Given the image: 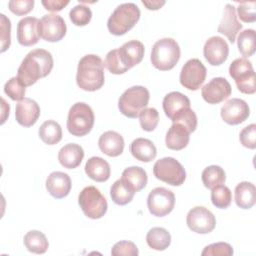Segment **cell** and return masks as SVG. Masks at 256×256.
I'll list each match as a JSON object with an SVG mask.
<instances>
[{
    "label": "cell",
    "instance_id": "6da1fadb",
    "mask_svg": "<svg viewBox=\"0 0 256 256\" xmlns=\"http://www.w3.org/2000/svg\"><path fill=\"white\" fill-rule=\"evenodd\" d=\"M53 68V57L50 52L44 49L30 51L21 62L17 78L24 86L35 84L40 78L46 77Z\"/></svg>",
    "mask_w": 256,
    "mask_h": 256
},
{
    "label": "cell",
    "instance_id": "7a4b0ae2",
    "mask_svg": "<svg viewBox=\"0 0 256 256\" xmlns=\"http://www.w3.org/2000/svg\"><path fill=\"white\" fill-rule=\"evenodd\" d=\"M104 63L94 54L82 57L78 63L76 82L79 88L85 91H96L104 85Z\"/></svg>",
    "mask_w": 256,
    "mask_h": 256
},
{
    "label": "cell",
    "instance_id": "3957f363",
    "mask_svg": "<svg viewBox=\"0 0 256 256\" xmlns=\"http://www.w3.org/2000/svg\"><path fill=\"white\" fill-rule=\"evenodd\" d=\"M140 9L134 3H123L118 5L107 21L109 32L116 36L124 35L140 19Z\"/></svg>",
    "mask_w": 256,
    "mask_h": 256
},
{
    "label": "cell",
    "instance_id": "277c9868",
    "mask_svg": "<svg viewBox=\"0 0 256 256\" xmlns=\"http://www.w3.org/2000/svg\"><path fill=\"white\" fill-rule=\"evenodd\" d=\"M180 47L172 38H162L156 41L151 51L152 65L161 71H168L175 67L180 59Z\"/></svg>",
    "mask_w": 256,
    "mask_h": 256
},
{
    "label": "cell",
    "instance_id": "5b68a950",
    "mask_svg": "<svg viewBox=\"0 0 256 256\" xmlns=\"http://www.w3.org/2000/svg\"><path fill=\"white\" fill-rule=\"evenodd\" d=\"M150 94L143 86H132L125 90L118 100L120 112L128 118H137L149 102Z\"/></svg>",
    "mask_w": 256,
    "mask_h": 256
},
{
    "label": "cell",
    "instance_id": "8992f818",
    "mask_svg": "<svg viewBox=\"0 0 256 256\" xmlns=\"http://www.w3.org/2000/svg\"><path fill=\"white\" fill-rule=\"evenodd\" d=\"M94 119L95 117L91 107L84 102H77L69 110L67 129L73 136H85L92 130Z\"/></svg>",
    "mask_w": 256,
    "mask_h": 256
},
{
    "label": "cell",
    "instance_id": "52a82bcc",
    "mask_svg": "<svg viewBox=\"0 0 256 256\" xmlns=\"http://www.w3.org/2000/svg\"><path fill=\"white\" fill-rule=\"evenodd\" d=\"M78 203L85 216L90 219H100L106 214L108 208L105 197L94 186L82 189L78 196Z\"/></svg>",
    "mask_w": 256,
    "mask_h": 256
},
{
    "label": "cell",
    "instance_id": "ba28073f",
    "mask_svg": "<svg viewBox=\"0 0 256 256\" xmlns=\"http://www.w3.org/2000/svg\"><path fill=\"white\" fill-rule=\"evenodd\" d=\"M229 74L235 80L238 90L244 94L256 91L255 72L252 63L245 57L235 59L229 66Z\"/></svg>",
    "mask_w": 256,
    "mask_h": 256
},
{
    "label": "cell",
    "instance_id": "9c48e42d",
    "mask_svg": "<svg viewBox=\"0 0 256 256\" xmlns=\"http://www.w3.org/2000/svg\"><path fill=\"white\" fill-rule=\"evenodd\" d=\"M154 176L172 186H180L186 179L184 167L173 157H164L157 160L153 166Z\"/></svg>",
    "mask_w": 256,
    "mask_h": 256
},
{
    "label": "cell",
    "instance_id": "30bf717a",
    "mask_svg": "<svg viewBox=\"0 0 256 256\" xmlns=\"http://www.w3.org/2000/svg\"><path fill=\"white\" fill-rule=\"evenodd\" d=\"M175 195L172 191L164 187H156L150 191L147 198L149 212L156 217L168 215L174 208Z\"/></svg>",
    "mask_w": 256,
    "mask_h": 256
},
{
    "label": "cell",
    "instance_id": "8fae6325",
    "mask_svg": "<svg viewBox=\"0 0 256 256\" xmlns=\"http://www.w3.org/2000/svg\"><path fill=\"white\" fill-rule=\"evenodd\" d=\"M206 67L197 59L192 58L188 60L182 67L180 72V83L188 90H198L204 83L206 78Z\"/></svg>",
    "mask_w": 256,
    "mask_h": 256
},
{
    "label": "cell",
    "instance_id": "7c38bea8",
    "mask_svg": "<svg viewBox=\"0 0 256 256\" xmlns=\"http://www.w3.org/2000/svg\"><path fill=\"white\" fill-rule=\"evenodd\" d=\"M186 223L190 230L198 234H207L214 230L216 219L213 213L203 206L192 208L186 217Z\"/></svg>",
    "mask_w": 256,
    "mask_h": 256
},
{
    "label": "cell",
    "instance_id": "4fadbf2b",
    "mask_svg": "<svg viewBox=\"0 0 256 256\" xmlns=\"http://www.w3.org/2000/svg\"><path fill=\"white\" fill-rule=\"evenodd\" d=\"M66 23L64 19L57 14L44 15L38 24L39 35L48 42H58L66 34Z\"/></svg>",
    "mask_w": 256,
    "mask_h": 256
},
{
    "label": "cell",
    "instance_id": "5bb4252c",
    "mask_svg": "<svg viewBox=\"0 0 256 256\" xmlns=\"http://www.w3.org/2000/svg\"><path fill=\"white\" fill-rule=\"evenodd\" d=\"M201 95L207 103L218 104L231 95V85L225 78L216 77L202 87Z\"/></svg>",
    "mask_w": 256,
    "mask_h": 256
},
{
    "label": "cell",
    "instance_id": "9a60e30c",
    "mask_svg": "<svg viewBox=\"0 0 256 256\" xmlns=\"http://www.w3.org/2000/svg\"><path fill=\"white\" fill-rule=\"evenodd\" d=\"M220 114L225 123L229 125H238L249 117L250 109L244 100L232 98L224 103Z\"/></svg>",
    "mask_w": 256,
    "mask_h": 256
},
{
    "label": "cell",
    "instance_id": "2e32d148",
    "mask_svg": "<svg viewBox=\"0 0 256 256\" xmlns=\"http://www.w3.org/2000/svg\"><path fill=\"white\" fill-rule=\"evenodd\" d=\"M228 54V44L222 37L212 36L205 42L203 55L210 65L218 66L223 64L227 60Z\"/></svg>",
    "mask_w": 256,
    "mask_h": 256
},
{
    "label": "cell",
    "instance_id": "e0dca14e",
    "mask_svg": "<svg viewBox=\"0 0 256 256\" xmlns=\"http://www.w3.org/2000/svg\"><path fill=\"white\" fill-rule=\"evenodd\" d=\"M123 66L129 70L139 64L144 57V45L138 40H130L117 49Z\"/></svg>",
    "mask_w": 256,
    "mask_h": 256
},
{
    "label": "cell",
    "instance_id": "ac0fdd59",
    "mask_svg": "<svg viewBox=\"0 0 256 256\" xmlns=\"http://www.w3.org/2000/svg\"><path fill=\"white\" fill-rule=\"evenodd\" d=\"M40 116V107L36 101L24 98L16 104L15 118L18 124L24 127L33 126Z\"/></svg>",
    "mask_w": 256,
    "mask_h": 256
},
{
    "label": "cell",
    "instance_id": "d6986e66",
    "mask_svg": "<svg viewBox=\"0 0 256 256\" xmlns=\"http://www.w3.org/2000/svg\"><path fill=\"white\" fill-rule=\"evenodd\" d=\"M39 20L35 17L22 18L17 24V40L22 46H32L38 43Z\"/></svg>",
    "mask_w": 256,
    "mask_h": 256
},
{
    "label": "cell",
    "instance_id": "ffe728a7",
    "mask_svg": "<svg viewBox=\"0 0 256 256\" xmlns=\"http://www.w3.org/2000/svg\"><path fill=\"white\" fill-rule=\"evenodd\" d=\"M242 29V24L238 21L236 9L231 4H226L223 17L218 26V32L225 35L231 43H234L238 32Z\"/></svg>",
    "mask_w": 256,
    "mask_h": 256
},
{
    "label": "cell",
    "instance_id": "44dd1931",
    "mask_svg": "<svg viewBox=\"0 0 256 256\" xmlns=\"http://www.w3.org/2000/svg\"><path fill=\"white\" fill-rule=\"evenodd\" d=\"M71 179L68 174L60 171L52 172L46 180V189L49 194L56 198L62 199L66 197L71 190Z\"/></svg>",
    "mask_w": 256,
    "mask_h": 256
},
{
    "label": "cell",
    "instance_id": "7402d4cb",
    "mask_svg": "<svg viewBox=\"0 0 256 256\" xmlns=\"http://www.w3.org/2000/svg\"><path fill=\"white\" fill-rule=\"evenodd\" d=\"M98 146L102 153L110 157H117L124 150V139L116 131H106L99 137Z\"/></svg>",
    "mask_w": 256,
    "mask_h": 256
},
{
    "label": "cell",
    "instance_id": "603a6c76",
    "mask_svg": "<svg viewBox=\"0 0 256 256\" xmlns=\"http://www.w3.org/2000/svg\"><path fill=\"white\" fill-rule=\"evenodd\" d=\"M190 131L180 123H173L167 131L165 137L166 146L171 150H182L184 149L190 139Z\"/></svg>",
    "mask_w": 256,
    "mask_h": 256
},
{
    "label": "cell",
    "instance_id": "cb8c5ba5",
    "mask_svg": "<svg viewBox=\"0 0 256 256\" xmlns=\"http://www.w3.org/2000/svg\"><path fill=\"white\" fill-rule=\"evenodd\" d=\"M163 110L165 115L171 120L181 111L190 108L189 98L178 91L168 93L163 99Z\"/></svg>",
    "mask_w": 256,
    "mask_h": 256
},
{
    "label": "cell",
    "instance_id": "d4e9b609",
    "mask_svg": "<svg viewBox=\"0 0 256 256\" xmlns=\"http://www.w3.org/2000/svg\"><path fill=\"white\" fill-rule=\"evenodd\" d=\"M84 157L83 148L75 143H69L63 146L58 153L60 164L67 169H74L80 165Z\"/></svg>",
    "mask_w": 256,
    "mask_h": 256
},
{
    "label": "cell",
    "instance_id": "484cf974",
    "mask_svg": "<svg viewBox=\"0 0 256 256\" xmlns=\"http://www.w3.org/2000/svg\"><path fill=\"white\" fill-rule=\"evenodd\" d=\"M85 172L89 178L96 182H105L109 179L111 169L109 163L101 157H91L85 164Z\"/></svg>",
    "mask_w": 256,
    "mask_h": 256
},
{
    "label": "cell",
    "instance_id": "4316f807",
    "mask_svg": "<svg viewBox=\"0 0 256 256\" xmlns=\"http://www.w3.org/2000/svg\"><path fill=\"white\" fill-rule=\"evenodd\" d=\"M130 152L134 158L142 162H150L157 155L155 145L152 141L146 138H137L133 140L130 145Z\"/></svg>",
    "mask_w": 256,
    "mask_h": 256
},
{
    "label": "cell",
    "instance_id": "83f0119b",
    "mask_svg": "<svg viewBox=\"0 0 256 256\" xmlns=\"http://www.w3.org/2000/svg\"><path fill=\"white\" fill-rule=\"evenodd\" d=\"M235 202L242 209H250L256 202V188L251 182H240L235 188Z\"/></svg>",
    "mask_w": 256,
    "mask_h": 256
},
{
    "label": "cell",
    "instance_id": "f1b7e54d",
    "mask_svg": "<svg viewBox=\"0 0 256 256\" xmlns=\"http://www.w3.org/2000/svg\"><path fill=\"white\" fill-rule=\"evenodd\" d=\"M121 179L135 193L142 190L146 186L148 180L146 171L139 166H131L124 169Z\"/></svg>",
    "mask_w": 256,
    "mask_h": 256
},
{
    "label": "cell",
    "instance_id": "f546056e",
    "mask_svg": "<svg viewBox=\"0 0 256 256\" xmlns=\"http://www.w3.org/2000/svg\"><path fill=\"white\" fill-rule=\"evenodd\" d=\"M146 242L151 249L163 251L169 247L171 243V235L165 228L153 227L146 235Z\"/></svg>",
    "mask_w": 256,
    "mask_h": 256
},
{
    "label": "cell",
    "instance_id": "4dcf8cb0",
    "mask_svg": "<svg viewBox=\"0 0 256 256\" xmlns=\"http://www.w3.org/2000/svg\"><path fill=\"white\" fill-rule=\"evenodd\" d=\"M23 241L27 250L36 254L45 253L49 247L46 236L38 230H31L27 232Z\"/></svg>",
    "mask_w": 256,
    "mask_h": 256
},
{
    "label": "cell",
    "instance_id": "1f68e13d",
    "mask_svg": "<svg viewBox=\"0 0 256 256\" xmlns=\"http://www.w3.org/2000/svg\"><path fill=\"white\" fill-rule=\"evenodd\" d=\"M40 139L48 145L57 144L62 139L61 126L54 120L45 121L38 131Z\"/></svg>",
    "mask_w": 256,
    "mask_h": 256
},
{
    "label": "cell",
    "instance_id": "d6a6232c",
    "mask_svg": "<svg viewBox=\"0 0 256 256\" xmlns=\"http://www.w3.org/2000/svg\"><path fill=\"white\" fill-rule=\"evenodd\" d=\"M135 192L128 187V185L122 180H116L110 189V196L112 201L117 205H126L130 203L134 197Z\"/></svg>",
    "mask_w": 256,
    "mask_h": 256
},
{
    "label": "cell",
    "instance_id": "836d02e7",
    "mask_svg": "<svg viewBox=\"0 0 256 256\" xmlns=\"http://www.w3.org/2000/svg\"><path fill=\"white\" fill-rule=\"evenodd\" d=\"M201 178L204 186L212 190L213 188L224 184L226 180V174L223 168L220 166L211 165L203 170Z\"/></svg>",
    "mask_w": 256,
    "mask_h": 256
},
{
    "label": "cell",
    "instance_id": "e575fe53",
    "mask_svg": "<svg viewBox=\"0 0 256 256\" xmlns=\"http://www.w3.org/2000/svg\"><path fill=\"white\" fill-rule=\"evenodd\" d=\"M255 41L256 37L253 29H246L240 32L237 39L239 52L245 57L252 56L255 53Z\"/></svg>",
    "mask_w": 256,
    "mask_h": 256
},
{
    "label": "cell",
    "instance_id": "d590c367",
    "mask_svg": "<svg viewBox=\"0 0 256 256\" xmlns=\"http://www.w3.org/2000/svg\"><path fill=\"white\" fill-rule=\"evenodd\" d=\"M211 201L217 208H227L232 201V194L230 189L225 185H219L213 188L211 191Z\"/></svg>",
    "mask_w": 256,
    "mask_h": 256
},
{
    "label": "cell",
    "instance_id": "8d00e7d4",
    "mask_svg": "<svg viewBox=\"0 0 256 256\" xmlns=\"http://www.w3.org/2000/svg\"><path fill=\"white\" fill-rule=\"evenodd\" d=\"M69 17L74 25L85 26L90 22L92 18V12L88 6L78 4L70 10Z\"/></svg>",
    "mask_w": 256,
    "mask_h": 256
},
{
    "label": "cell",
    "instance_id": "74e56055",
    "mask_svg": "<svg viewBox=\"0 0 256 256\" xmlns=\"http://www.w3.org/2000/svg\"><path fill=\"white\" fill-rule=\"evenodd\" d=\"M138 117L142 129L147 132L153 131L159 122V113L155 108H145Z\"/></svg>",
    "mask_w": 256,
    "mask_h": 256
},
{
    "label": "cell",
    "instance_id": "f35d334b",
    "mask_svg": "<svg viewBox=\"0 0 256 256\" xmlns=\"http://www.w3.org/2000/svg\"><path fill=\"white\" fill-rule=\"evenodd\" d=\"M4 92L14 101H21L25 98V87L19 82L17 77H12L5 83Z\"/></svg>",
    "mask_w": 256,
    "mask_h": 256
},
{
    "label": "cell",
    "instance_id": "ab89813d",
    "mask_svg": "<svg viewBox=\"0 0 256 256\" xmlns=\"http://www.w3.org/2000/svg\"><path fill=\"white\" fill-rule=\"evenodd\" d=\"M171 121L173 123H180L184 125L190 132H194L197 127V116L191 108H187L176 116H174Z\"/></svg>",
    "mask_w": 256,
    "mask_h": 256
},
{
    "label": "cell",
    "instance_id": "60d3db41",
    "mask_svg": "<svg viewBox=\"0 0 256 256\" xmlns=\"http://www.w3.org/2000/svg\"><path fill=\"white\" fill-rule=\"evenodd\" d=\"M104 66L109 70V72L116 75L123 74L128 71L120 61L117 49H113L107 53L104 61Z\"/></svg>",
    "mask_w": 256,
    "mask_h": 256
},
{
    "label": "cell",
    "instance_id": "b9f144b4",
    "mask_svg": "<svg viewBox=\"0 0 256 256\" xmlns=\"http://www.w3.org/2000/svg\"><path fill=\"white\" fill-rule=\"evenodd\" d=\"M203 256H215V255H224V256H231L233 255L232 246L225 242H218L213 243L204 248L201 253Z\"/></svg>",
    "mask_w": 256,
    "mask_h": 256
},
{
    "label": "cell",
    "instance_id": "7bdbcfd3",
    "mask_svg": "<svg viewBox=\"0 0 256 256\" xmlns=\"http://www.w3.org/2000/svg\"><path fill=\"white\" fill-rule=\"evenodd\" d=\"M256 2H241L237 7L238 16L243 22L252 23L256 20Z\"/></svg>",
    "mask_w": 256,
    "mask_h": 256
},
{
    "label": "cell",
    "instance_id": "ee69618b",
    "mask_svg": "<svg viewBox=\"0 0 256 256\" xmlns=\"http://www.w3.org/2000/svg\"><path fill=\"white\" fill-rule=\"evenodd\" d=\"M113 256L125 255V256H137L139 254L137 246L131 241H120L114 244L111 249Z\"/></svg>",
    "mask_w": 256,
    "mask_h": 256
},
{
    "label": "cell",
    "instance_id": "f6af8a7d",
    "mask_svg": "<svg viewBox=\"0 0 256 256\" xmlns=\"http://www.w3.org/2000/svg\"><path fill=\"white\" fill-rule=\"evenodd\" d=\"M239 139L241 144L249 149L256 148V125L250 124L243 128L240 132Z\"/></svg>",
    "mask_w": 256,
    "mask_h": 256
},
{
    "label": "cell",
    "instance_id": "bcb514c9",
    "mask_svg": "<svg viewBox=\"0 0 256 256\" xmlns=\"http://www.w3.org/2000/svg\"><path fill=\"white\" fill-rule=\"evenodd\" d=\"M1 23V52H5L11 43V23L10 20L4 15L0 14Z\"/></svg>",
    "mask_w": 256,
    "mask_h": 256
},
{
    "label": "cell",
    "instance_id": "7dc6e473",
    "mask_svg": "<svg viewBox=\"0 0 256 256\" xmlns=\"http://www.w3.org/2000/svg\"><path fill=\"white\" fill-rule=\"evenodd\" d=\"M34 6V0H11L8 3L9 10L18 15L22 16L28 14Z\"/></svg>",
    "mask_w": 256,
    "mask_h": 256
},
{
    "label": "cell",
    "instance_id": "c3c4849f",
    "mask_svg": "<svg viewBox=\"0 0 256 256\" xmlns=\"http://www.w3.org/2000/svg\"><path fill=\"white\" fill-rule=\"evenodd\" d=\"M42 5L45 7L46 10L51 11V12H58L61 11L65 6L69 4V1H56V0H43L41 1Z\"/></svg>",
    "mask_w": 256,
    "mask_h": 256
},
{
    "label": "cell",
    "instance_id": "681fc988",
    "mask_svg": "<svg viewBox=\"0 0 256 256\" xmlns=\"http://www.w3.org/2000/svg\"><path fill=\"white\" fill-rule=\"evenodd\" d=\"M142 4L148 10H158L165 4V1H144L143 0Z\"/></svg>",
    "mask_w": 256,
    "mask_h": 256
}]
</instances>
